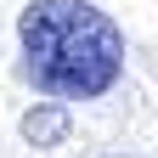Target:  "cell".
<instances>
[{
    "label": "cell",
    "instance_id": "cell-1",
    "mask_svg": "<svg viewBox=\"0 0 158 158\" xmlns=\"http://www.w3.org/2000/svg\"><path fill=\"white\" fill-rule=\"evenodd\" d=\"M17 45L23 79L56 102H96L124 79V34L90 0H28Z\"/></svg>",
    "mask_w": 158,
    "mask_h": 158
},
{
    "label": "cell",
    "instance_id": "cell-2",
    "mask_svg": "<svg viewBox=\"0 0 158 158\" xmlns=\"http://www.w3.org/2000/svg\"><path fill=\"white\" fill-rule=\"evenodd\" d=\"M17 130H23L28 147H62V141H68V107L56 102V96H51V102H34Z\"/></svg>",
    "mask_w": 158,
    "mask_h": 158
},
{
    "label": "cell",
    "instance_id": "cell-3",
    "mask_svg": "<svg viewBox=\"0 0 158 158\" xmlns=\"http://www.w3.org/2000/svg\"><path fill=\"white\" fill-rule=\"evenodd\" d=\"M113 158H135V152H113Z\"/></svg>",
    "mask_w": 158,
    "mask_h": 158
}]
</instances>
